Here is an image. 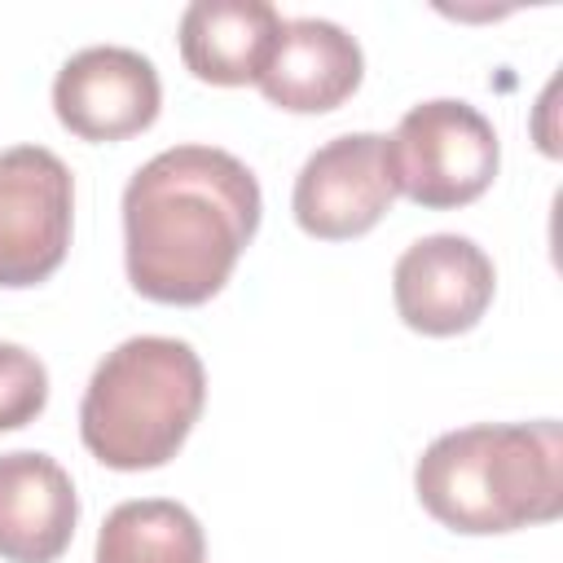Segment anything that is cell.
I'll use <instances>...</instances> for the list:
<instances>
[{
	"label": "cell",
	"mask_w": 563,
	"mask_h": 563,
	"mask_svg": "<svg viewBox=\"0 0 563 563\" xmlns=\"http://www.w3.org/2000/svg\"><path fill=\"white\" fill-rule=\"evenodd\" d=\"M207 405V369L185 339L136 334L101 356L79 400L84 449L110 471H154L180 453Z\"/></svg>",
	"instance_id": "3957f363"
},
{
	"label": "cell",
	"mask_w": 563,
	"mask_h": 563,
	"mask_svg": "<svg viewBox=\"0 0 563 563\" xmlns=\"http://www.w3.org/2000/svg\"><path fill=\"white\" fill-rule=\"evenodd\" d=\"M75 180L44 145H13L0 154V286L26 290L48 282L70 246Z\"/></svg>",
	"instance_id": "5b68a950"
},
{
	"label": "cell",
	"mask_w": 563,
	"mask_h": 563,
	"mask_svg": "<svg viewBox=\"0 0 563 563\" xmlns=\"http://www.w3.org/2000/svg\"><path fill=\"white\" fill-rule=\"evenodd\" d=\"M79 497L62 462L35 449L0 453V559L57 563L75 537Z\"/></svg>",
	"instance_id": "30bf717a"
},
{
	"label": "cell",
	"mask_w": 563,
	"mask_h": 563,
	"mask_svg": "<svg viewBox=\"0 0 563 563\" xmlns=\"http://www.w3.org/2000/svg\"><path fill=\"white\" fill-rule=\"evenodd\" d=\"M396 202V185L387 172V136L347 132L308 154L295 176L290 211L308 238L347 242L369 233Z\"/></svg>",
	"instance_id": "8992f818"
},
{
	"label": "cell",
	"mask_w": 563,
	"mask_h": 563,
	"mask_svg": "<svg viewBox=\"0 0 563 563\" xmlns=\"http://www.w3.org/2000/svg\"><path fill=\"white\" fill-rule=\"evenodd\" d=\"M48 405V369L22 343H0V431L35 422Z\"/></svg>",
	"instance_id": "4fadbf2b"
},
{
	"label": "cell",
	"mask_w": 563,
	"mask_h": 563,
	"mask_svg": "<svg viewBox=\"0 0 563 563\" xmlns=\"http://www.w3.org/2000/svg\"><path fill=\"white\" fill-rule=\"evenodd\" d=\"M497 290L493 260L479 242L462 233H431L418 238L391 273V299L409 330L449 339L479 325Z\"/></svg>",
	"instance_id": "52a82bcc"
},
{
	"label": "cell",
	"mask_w": 563,
	"mask_h": 563,
	"mask_svg": "<svg viewBox=\"0 0 563 563\" xmlns=\"http://www.w3.org/2000/svg\"><path fill=\"white\" fill-rule=\"evenodd\" d=\"M413 493L435 523L466 537L550 523L563 515V427L541 418L444 431L422 449Z\"/></svg>",
	"instance_id": "7a4b0ae2"
},
{
	"label": "cell",
	"mask_w": 563,
	"mask_h": 563,
	"mask_svg": "<svg viewBox=\"0 0 563 563\" xmlns=\"http://www.w3.org/2000/svg\"><path fill=\"white\" fill-rule=\"evenodd\" d=\"M282 22L286 18L268 0H194L180 13V57L202 84H255L277 44Z\"/></svg>",
	"instance_id": "8fae6325"
},
{
	"label": "cell",
	"mask_w": 563,
	"mask_h": 563,
	"mask_svg": "<svg viewBox=\"0 0 563 563\" xmlns=\"http://www.w3.org/2000/svg\"><path fill=\"white\" fill-rule=\"evenodd\" d=\"M501 163L493 123L453 97L413 106L387 136V172L396 194L427 211H453L475 202Z\"/></svg>",
	"instance_id": "277c9868"
},
{
	"label": "cell",
	"mask_w": 563,
	"mask_h": 563,
	"mask_svg": "<svg viewBox=\"0 0 563 563\" xmlns=\"http://www.w3.org/2000/svg\"><path fill=\"white\" fill-rule=\"evenodd\" d=\"M92 563H207V537L180 501L136 497L106 515Z\"/></svg>",
	"instance_id": "7c38bea8"
},
{
	"label": "cell",
	"mask_w": 563,
	"mask_h": 563,
	"mask_svg": "<svg viewBox=\"0 0 563 563\" xmlns=\"http://www.w3.org/2000/svg\"><path fill=\"white\" fill-rule=\"evenodd\" d=\"M255 172L216 145H172L123 189V264L136 295L194 308L224 290L260 229Z\"/></svg>",
	"instance_id": "6da1fadb"
},
{
	"label": "cell",
	"mask_w": 563,
	"mask_h": 563,
	"mask_svg": "<svg viewBox=\"0 0 563 563\" xmlns=\"http://www.w3.org/2000/svg\"><path fill=\"white\" fill-rule=\"evenodd\" d=\"M365 75L361 44L325 18H286L260 70V92L290 114H325L343 106Z\"/></svg>",
	"instance_id": "9c48e42d"
},
{
	"label": "cell",
	"mask_w": 563,
	"mask_h": 563,
	"mask_svg": "<svg viewBox=\"0 0 563 563\" xmlns=\"http://www.w3.org/2000/svg\"><path fill=\"white\" fill-rule=\"evenodd\" d=\"M163 84L150 57L119 44H97L75 57L53 79L57 123L79 141H123L158 119Z\"/></svg>",
	"instance_id": "ba28073f"
}]
</instances>
